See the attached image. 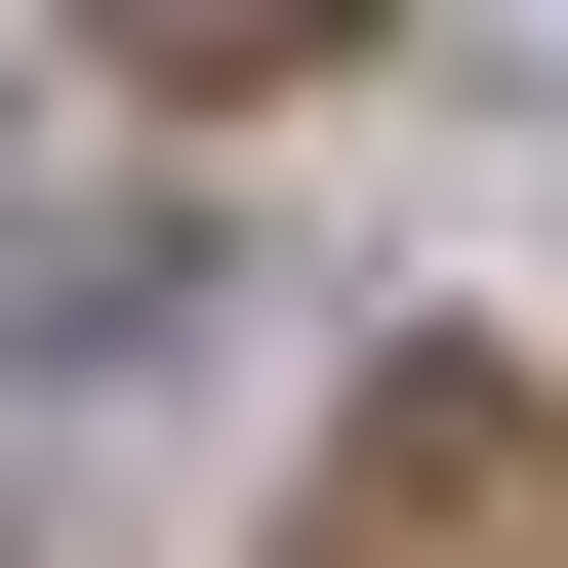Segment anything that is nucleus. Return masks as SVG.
<instances>
[{
	"label": "nucleus",
	"mask_w": 568,
	"mask_h": 568,
	"mask_svg": "<svg viewBox=\"0 0 568 568\" xmlns=\"http://www.w3.org/2000/svg\"><path fill=\"white\" fill-rule=\"evenodd\" d=\"M284 568H568V406L528 366H366L325 487H284Z\"/></svg>",
	"instance_id": "nucleus-1"
},
{
	"label": "nucleus",
	"mask_w": 568,
	"mask_h": 568,
	"mask_svg": "<svg viewBox=\"0 0 568 568\" xmlns=\"http://www.w3.org/2000/svg\"><path fill=\"white\" fill-rule=\"evenodd\" d=\"M41 41H122V82H325L366 0H41Z\"/></svg>",
	"instance_id": "nucleus-2"
}]
</instances>
